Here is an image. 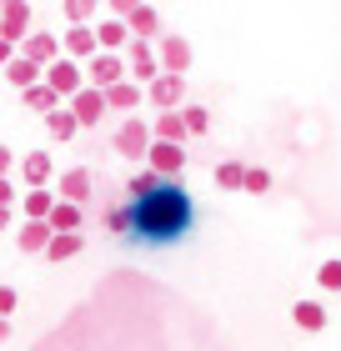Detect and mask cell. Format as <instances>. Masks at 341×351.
I'll use <instances>...</instances> for the list:
<instances>
[{
  "mask_svg": "<svg viewBox=\"0 0 341 351\" xmlns=\"http://www.w3.org/2000/svg\"><path fill=\"white\" fill-rule=\"evenodd\" d=\"M131 206L116 211L110 206V231H126V236H141V241H176V236L191 231V216H196V206H191L186 186H176V176H156L151 166L136 171L131 181Z\"/></svg>",
  "mask_w": 341,
  "mask_h": 351,
  "instance_id": "cell-1",
  "label": "cell"
},
{
  "mask_svg": "<svg viewBox=\"0 0 341 351\" xmlns=\"http://www.w3.org/2000/svg\"><path fill=\"white\" fill-rule=\"evenodd\" d=\"M151 141H156V131H151V121H141V116H126L121 125H116V156H126V161H145V151H151Z\"/></svg>",
  "mask_w": 341,
  "mask_h": 351,
  "instance_id": "cell-2",
  "label": "cell"
},
{
  "mask_svg": "<svg viewBox=\"0 0 341 351\" xmlns=\"http://www.w3.org/2000/svg\"><path fill=\"white\" fill-rule=\"evenodd\" d=\"M121 81H131V71H126V56H121V51H95V56L86 60V86L110 90V86H121Z\"/></svg>",
  "mask_w": 341,
  "mask_h": 351,
  "instance_id": "cell-3",
  "label": "cell"
},
{
  "mask_svg": "<svg viewBox=\"0 0 341 351\" xmlns=\"http://www.w3.org/2000/svg\"><path fill=\"white\" fill-rule=\"evenodd\" d=\"M45 86H51L60 101H71V95L86 86V66H80V60H71V56H56L51 66H45V75H40Z\"/></svg>",
  "mask_w": 341,
  "mask_h": 351,
  "instance_id": "cell-4",
  "label": "cell"
},
{
  "mask_svg": "<svg viewBox=\"0 0 341 351\" xmlns=\"http://www.w3.org/2000/svg\"><path fill=\"white\" fill-rule=\"evenodd\" d=\"M126 71H131V81L136 86H151L156 75H161V60H156V40H136L126 45Z\"/></svg>",
  "mask_w": 341,
  "mask_h": 351,
  "instance_id": "cell-5",
  "label": "cell"
},
{
  "mask_svg": "<svg viewBox=\"0 0 341 351\" xmlns=\"http://www.w3.org/2000/svg\"><path fill=\"white\" fill-rule=\"evenodd\" d=\"M145 101H151L156 110H181L186 106V75H171L161 71L151 86H145Z\"/></svg>",
  "mask_w": 341,
  "mask_h": 351,
  "instance_id": "cell-6",
  "label": "cell"
},
{
  "mask_svg": "<svg viewBox=\"0 0 341 351\" xmlns=\"http://www.w3.org/2000/svg\"><path fill=\"white\" fill-rule=\"evenodd\" d=\"M71 110H75V121H80V131H91V125H101L106 121V90H95V86H80L75 95H71V101H66Z\"/></svg>",
  "mask_w": 341,
  "mask_h": 351,
  "instance_id": "cell-7",
  "label": "cell"
},
{
  "mask_svg": "<svg viewBox=\"0 0 341 351\" xmlns=\"http://www.w3.org/2000/svg\"><path fill=\"white\" fill-rule=\"evenodd\" d=\"M156 60H161V71L186 75V71H191V40L176 36V30H166V36L156 40Z\"/></svg>",
  "mask_w": 341,
  "mask_h": 351,
  "instance_id": "cell-8",
  "label": "cell"
},
{
  "mask_svg": "<svg viewBox=\"0 0 341 351\" xmlns=\"http://www.w3.org/2000/svg\"><path fill=\"white\" fill-rule=\"evenodd\" d=\"M145 166H151L156 176H181L186 171V146H176V141H151Z\"/></svg>",
  "mask_w": 341,
  "mask_h": 351,
  "instance_id": "cell-9",
  "label": "cell"
},
{
  "mask_svg": "<svg viewBox=\"0 0 341 351\" xmlns=\"http://www.w3.org/2000/svg\"><path fill=\"white\" fill-rule=\"evenodd\" d=\"M0 36L10 45H21L30 36V0H5V5H0Z\"/></svg>",
  "mask_w": 341,
  "mask_h": 351,
  "instance_id": "cell-10",
  "label": "cell"
},
{
  "mask_svg": "<svg viewBox=\"0 0 341 351\" xmlns=\"http://www.w3.org/2000/svg\"><path fill=\"white\" fill-rule=\"evenodd\" d=\"M91 191H95V176H91L86 166L60 171V181H56V196H60V201H75V206H86V201H91Z\"/></svg>",
  "mask_w": 341,
  "mask_h": 351,
  "instance_id": "cell-11",
  "label": "cell"
},
{
  "mask_svg": "<svg viewBox=\"0 0 341 351\" xmlns=\"http://www.w3.org/2000/svg\"><path fill=\"white\" fill-rule=\"evenodd\" d=\"M95 51H101V40H95V25H71L66 36H60V56L80 60V66H86Z\"/></svg>",
  "mask_w": 341,
  "mask_h": 351,
  "instance_id": "cell-12",
  "label": "cell"
},
{
  "mask_svg": "<svg viewBox=\"0 0 341 351\" xmlns=\"http://www.w3.org/2000/svg\"><path fill=\"white\" fill-rule=\"evenodd\" d=\"M51 176H56V161H51V151H25V156H21V181H25V191H36V186H51Z\"/></svg>",
  "mask_w": 341,
  "mask_h": 351,
  "instance_id": "cell-13",
  "label": "cell"
},
{
  "mask_svg": "<svg viewBox=\"0 0 341 351\" xmlns=\"http://www.w3.org/2000/svg\"><path fill=\"white\" fill-rule=\"evenodd\" d=\"M21 56L36 60V66H51V60L60 56V36H51V30H30V36L21 40Z\"/></svg>",
  "mask_w": 341,
  "mask_h": 351,
  "instance_id": "cell-14",
  "label": "cell"
},
{
  "mask_svg": "<svg viewBox=\"0 0 341 351\" xmlns=\"http://www.w3.org/2000/svg\"><path fill=\"white\" fill-rule=\"evenodd\" d=\"M51 221H21V231H15V246L25 251V256H45V246H51Z\"/></svg>",
  "mask_w": 341,
  "mask_h": 351,
  "instance_id": "cell-15",
  "label": "cell"
},
{
  "mask_svg": "<svg viewBox=\"0 0 341 351\" xmlns=\"http://www.w3.org/2000/svg\"><path fill=\"white\" fill-rule=\"evenodd\" d=\"M126 25H131V36H136V40H161V36H166V30H161L156 5H145V0H141L131 15H126Z\"/></svg>",
  "mask_w": 341,
  "mask_h": 351,
  "instance_id": "cell-16",
  "label": "cell"
},
{
  "mask_svg": "<svg viewBox=\"0 0 341 351\" xmlns=\"http://www.w3.org/2000/svg\"><path fill=\"white\" fill-rule=\"evenodd\" d=\"M95 40H101V51H126V45H131V25H126L121 15H106V21L95 25Z\"/></svg>",
  "mask_w": 341,
  "mask_h": 351,
  "instance_id": "cell-17",
  "label": "cell"
},
{
  "mask_svg": "<svg viewBox=\"0 0 341 351\" xmlns=\"http://www.w3.org/2000/svg\"><path fill=\"white\" fill-rule=\"evenodd\" d=\"M56 201H60V196H56V191H45V186H36V191H21V216H25V221H45Z\"/></svg>",
  "mask_w": 341,
  "mask_h": 351,
  "instance_id": "cell-18",
  "label": "cell"
},
{
  "mask_svg": "<svg viewBox=\"0 0 341 351\" xmlns=\"http://www.w3.org/2000/svg\"><path fill=\"white\" fill-rule=\"evenodd\" d=\"M40 75H45V66H36V60H25L21 51H15V60L5 66V81H10L15 90H30V86L40 81Z\"/></svg>",
  "mask_w": 341,
  "mask_h": 351,
  "instance_id": "cell-19",
  "label": "cell"
},
{
  "mask_svg": "<svg viewBox=\"0 0 341 351\" xmlns=\"http://www.w3.org/2000/svg\"><path fill=\"white\" fill-rule=\"evenodd\" d=\"M151 131H156V141H176V146H186V121H181V110H156V125H151Z\"/></svg>",
  "mask_w": 341,
  "mask_h": 351,
  "instance_id": "cell-20",
  "label": "cell"
},
{
  "mask_svg": "<svg viewBox=\"0 0 341 351\" xmlns=\"http://www.w3.org/2000/svg\"><path fill=\"white\" fill-rule=\"evenodd\" d=\"M80 251H86V236L80 231H56L51 246H45V256L51 261H71V256H80Z\"/></svg>",
  "mask_w": 341,
  "mask_h": 351,
  "instance_id": "cell-21",
  "label": "cell"
},
{
  "mask_svg": "<svg viewBox=\"0 0 341 351\" xmlns=\"http://www.w3.org/2000/svg\"><path fill=\"white\" fill-rule=\"evenodd\" d=\"M291 322L301 331H327V306H321V301H296V306H291Z\"/></svg>",
  "mask_w": 341,
  "mask_h": 351,
  "instance_id": "cell-22",
  "label": "cell"
},
{
  "mask_svg": "<svg viewBox=\"0 0 341 351\" xmlns=\"http://www.w3.org/2000/svg\"><path fill=\"white\" fill-rule=\"evenodd\" d=\"M141 101H145V86H136V81H121V86L106 90V106L110 110H136Z\"/></svg>",
  "mask_w": 341,
  "mask_h": 351,
  "instance_id": "cell-23",
  "label": "cell"
},
{
  "mask_svg": "<svg viewBox=\"0 0 341 351\" xmlns=\"http://www.w3.org/2000/svg\"><path fill=\"white\" fill-rule=\"evenodd\" d=\"M21 101H25V110H40V116H51L56 106H66V101H60V95H56L51 86H45V81H36L30 90H21Z\"/></svg>",
  "mask_w": 341,
  "mask_h": 351,
  "instance_id": "cell-24",
  "label": "cell"
},
{
  "mask_svg": "<svg viewBox=\"0 0 341 351\" xmlns=\"http://www.w3.org/2000/svg\"><path fill=\"white\" fill-rule=\"evenodd\" d=\"M45 131H51V141H71L80 131V121H75V110L71 106H56L51 116H45Z\"/></svg>",
  "mask_w": 341,
  "mask_h": 351,
  "instance_id": "cell-25",
  "label": "cell"
},
{
  "mask_svg": "<svg viewBox=\"0 0 341 351\" xmlns=\"http://www.w3.org/2000/svg\"><path fill=\"white\" fill-rule=\"evenodd\" d=\"M45 221H51V231H80V221H86V216H80V206H75V201H56Z\"/></svg>",
  "mask_w": 341,
  "mask_h": 351,
  "instance_id": "cell-26",
  "label": "cell"
},
{
  "mask_svg": "<svg viewBox=\"0 0 341 351\" xmlns=\"http://www.w3.org/2000/svg\"><path fill=\"white\" fill-rule=\"evenodd\" d=\"M60 10H66L71 25H91L95 10H101V0H60Z\"/></svg>",
  "mask_w": 341,
  "mask_h": 351,
  "instance_id": "cell-27",
  "label": "cell"
},
{
  "mask_svg": "<svg viewBox=\"0 0 341 351\" xmlns=\"http://www.w3.org/2000/svg\"><path fill=\"white\" fill-rule=\"evenodd\" d=\"M216 186L221 191H241V186H246V166H241V161H221L216 166Z\"/></svg>",
  "mask_w": 341,
  "mask_h": 351,
  "instance_id": "cell-28",
  "label": "cell"
},
{
  "mask_svg": "<svg viewBox=\"0 0 341 351\" xmlns=\"http://www.w3.org/2000/svg\"><path fill=\"white\" fill-rule=\"evenodd\" d=\"M181 121H186V136H206L211 131V110L206 106H181Z\"/></svg>",
  "mask_w": 341,
  "mask_h": 351,
  "instance_id": "cell-29",
  "label": "cell"
},
{
  "mask_svg": "<svg viewBox=\"0 0 341 351\" xmlns=\"http://www.w3.org/2000/svg\"><path fill=\"white\" fill-rule=\"evenodd\" d=\"M241 191H246V196H266L271 191V171L266 166H246V186Z\"/></svg>",
  "mask_w": 341,
  "mask_h": 351,
  "instance_id": "cell-30",
  "label": "cell"
},
{
  "mask_svg": "<svg viewBox=\"0 0 341 351\" xmlns=\"http://www.w3.org/2000/svg\"><path fill=\"white\" fill-rule=\"evenodd\" d=\"M316 281L327 286V291H341V261H321V271H316Z\"/></svg>",
  "mask_w": 341,
  "mask_h": 351,
  "instance_id": "cell-31",
  "label": "cell"
},
{
  "mask_svg": "<svg viewBox=\"0 0 341 351\" xmlns=\"http://www.w3.org/2000/svg\"><path fill=\"white\" fill-rule=\"evenodd\" d=\"M15 306H21V291H15V286H0V316H10Z\"/></svg>",
  "mask_w": 341,
  "mask_h": 351,
  "instance_id": "cell-32",
  "label": "cell"
},
{
  "mask_svg": "<svg viewBox=\"0 0 341 351\" xmlns=\"http://www.w3.org/2000/svg\"><path fill=\"white\" fill-rule=\"evenodd\" d=\"M15 201H21V191H15V181H10V176H0V206H10V211H15Z\"/></svg>",
  "mask_w": 341,
  "mask_h": 351,
  "instance_id": "cell-33",
  "label": "cell"
},
{
  "mask_svg": "<svg viewBox=\"0 0 341 351\" xmlns=\"http://www.w3.org/2000/svg\"><path fill=\"white\" fill-rule=\"evenodd\" d=\"M106 5H110V15H121V21H126V15H131L141 0H106Z\"/></svg>",
  "mask_w": 341,
  "mask_h": 351,
  "instance_id": "cell-34",
  "label": "cell"
},
{
  "mask_svg": "<svg viewBox=\"0 0 341 351\" xmlns=\"http://www.w3.org/2000/svg\"><path fill=\"white\" fill-rule=\"evenodd\" d=\"M15 51H21V45H10L5 36H0V71H5V66H10V60H15Z\"/></svg>",
  "mask_w": 341,
  "mask_h": 351,
  "instance_id": "cell-35",
  "label": "cell"
},
{
  "mask_svg": "<svg viewBox=\"0 0 341 351\" xmlns=\"http://www.w3.org/2000/svg\"><path fill=\"white\" fill-rule=\"evenodd\" d=\"M10 166H15V151H10V146H0V176H10Z\"/></svg>",
  "mask_w": 341,
  "mask_h": 351,
  "instance_id": "cell-36",
  "label": "cell"
},
{
  "mask_svg": "<svg viewBox=\"0 0 341 351\" xmlns=\"http://www.w3.org/2000/svg\"><path fill=\"white\" fill-rule=\"evenodd\" d=\"M10 221H15V211H10V206H0V231H10Z\"/></svg>",
  "mask_w": 341,
  "mask_h": 351,
  "instance_id": "cell-37",
  "label": "cell"
},
{
  "mask_svg": "<svg viewBox=\"0 0 341 351\" xmlns=\"http://www.w3.org/2000/svg\"><path fill=\"white\" fill-rule=\"evenodd\" d=\"M10 337V316H0V341H5Z\"/></svg>",
  "mask_w": 341,
  "mask_h": 351,
  "instance_id": "cell-38",
  "label": "cell"
},
{
  "mask_svg": "<svg viewBox=\"0 0 341 351\" xmlns=\"http://www.w3.org/2000/svg\"><path fill=\"white\" fill-rule=\"evenodd\" d=\"M0 5H5V0H0Z\"/></svg>",
  "mask_w": 341,
  "mask_h": 351,
  "instance_id": "cell-39",
  "label": "cell"
}]
</instances>
